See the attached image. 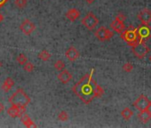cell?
<instances>
[{
    "label": "cell",
    "mask_w": 151,
    "mask_h": 128,
    "mask_svg": "<svg viewBox=\"0 0 151 128\" xmlns=\"http://www.w3.org/2000/svg\"><path fill=\"white\" fill-rule=\"evenodd\" d=\"M93 73L94 69H93L89 74L85 75L72 88L75 94L86 104H89L94 98H97L96 90L98 85L93 79Z\"/></svg>",
    "instance_id": "obj_1"
},
{
    "label": "cell",
    "mask_w": 151,
    "mask_h": 128,
    "mask_svg": "<svg viewBox=\"0 0 151 128\" xmlns=\"http://www.w3.org/2000/svg\"><path fill=\"white\" fill-rule=\"evenodd\" d=\"M9 102L12 105H16L20 107H27L30 103L29 96L22 88H18L14 94L9 98Z\"/></svg>",
    "instance_id": "obj_2"
},
{
    "label": "cell",
    "mask_w": 151,
    "mask_h": 128,
    "mask_svg": "<svg viewBox=\"0 0 151 128\" xmlns=\"http://www.w3.org/2000/svg\"><path fill=\"white\" fill-rule=\"evenodd\" d=\"M121 38H123L128 45L132 47L136 44H138V37H137V29L133 27H130L128 29H125L121 34Z\"/></svg>",
    "instance_id": "obj_3"
},
{
    "label": "cell",
    "mask_w": 151,
    "mask_h": 128,
    "mask_svg": "<svg viewBox=\"0 0 151 128\" xmlns=\"http://www.w3.org/2000/svg\"><path fill=\"white\" fill-rule=\"evenodd\" d=\"M81 22L88 30H93L98 26L99 19L93 13L90 12V13L86 14V15L82 19Z\"/></svg>",
    "instance_id": "obj_4"
},
{
    "label": "cell",
    "mask_w": 151,
    "mask_h": 128,
    "mask_svg": "<svg viewBox=\"0 0 151 128\" xmlns=\"http://www.w3.org/2000/svg\"><path fill=\"white\" fill-rule=\"evenodd\" d=\"M94 35L98 40L104 42V41H108L111 39L114 36V32L111 29H109L108 28L102 26L95 30Z\"/></svg>",
    "instance_id": "obj_5"
},
{
    "label": "cell",
    "mask_w": 151,
    "mask_h": 128,
    "mask_svg": "<svg viewBox=\"0 0 151 128\" xmlns=\"http://www.w3.org/2000/svg\"><path fill=\"white\" fill-rule=\"evenodd\" d=\"M132 48V52L134 56L137 57L138 59H143L147 55V53L149 52V48L142 42H139L138 44L133 45Z\"/></svg>",
    "instance_id": "obj_6"
},
{
    "label": "cell",
    "mask_w": 151,
    "mask_h": 128,
    "mask_svg": "<svg viewBox=\"0 0 151 128\" xmlns=\"http://www.w3.org/2000/svg\"><path fill=\"white\" fill-rule=\"evenodd\" d=\"M137 37L139 39V42H142L145 39L151 37V28L148 27V25H143L139 26L137 29Z\"/></svg>",
    "instance_id": "obj_7"
},
{
    "label": "cell",
    "mask_w": 151,
    "mask_h": 128,
    "mask_svg": "<svg viewBox=\"0 0 151 128\" xmlns=\"http://www.w3.org/2000/svg\"><path fill=\"white\" fill-rule=\"evenodd\" d=\"M20 29L22 31V33L29 36V35H30V34H32L34 32V30L36 29V26L30 20L26 19L21 23Z\"/></svg>",
    "instance_id": "obj_8"
},
{
    "label": "cell",
    "mask_w": 151,
    "mask_h": 128,
    "mask_svg": "<svg viewBox=\"0 0 151 128\" xmlns=\"http://www.w3.org/2000/svg\"><path fill=\"white\" fill-rule=\"evenodd\" d=\"M26 111V108L25 107H20V106H16V105H12L8 109H7V114L13 117H21Z\"/></svg>",
    "instance_id": "obj_9"
},
{
    "label": "cell",
    "mask_w": 151,
    "mask_h": 128,
    "mask_svg": "<svg viewBox=\"0 0 151 128\" xmlns=\"http://www.w3.org/2000/svg\"><path fill=\"white\" fill-rule=\"evenodd\" d=\"M137 17L143 25H148L151 22V11L144 8L138 14Z\"/></svg>",
    "instance_id": "obj_10"
},
{
    "label": "cell",
    "mask_w": 151,
    "mask_h": 128,
    "mask_svg": "<svg viewBox=\"0 0 151 128\" xmlns=\"http://www.w3.org/2000/svg\"><path fill=\"white\" fill-rule=\"evenodd\" d=\"M149 101H148V99H147L145 95L141 94V95L133 102V106H134L137 109H139V110H144V109H147V107Z\"/></svg>",
    "instance_id": "obj_11"
},
{
    "label": "cell",
    "mask_w": 151,
    "mask_h": 128,
    "mask_svg": "<svg viewBox=\"0 0 151 128\" xmlns=\"http://www.w3.org/2000/svg\"><path fill=\"white\" fill-rule=\"evenodd\" d=\"M65 56L66 58L69 60V61H75L77 60L79 56H80V53L78 51V49L74 47V46H70L68 49H67V51L65 52Z\"/></svg>",
    "instance_id": "obj_12"
},
{
    "label": "cell",
    "mask_w": 151,
    "mask_h": 128,
    "mask_svg": "<svg viewBox=\"0 0 151 128\" xmlns=\"http://www.w3.org/2000/svg\"><path fill=\"white\" fill-rule=\"evenodd\" d=\"M110 28L111 29H113L114 31H116V33L122 34L124 30H125V25H124V22L120 21L118 19H116L111 22L110 24Z\"/></svg>",
    "instance_id": "obj_13"
},
{
    "label": "cell",
    "mask_w": 151,
    "mask_h": 128,
    "mask_svg": "<svg viewBox=\"0 0 151 128\" xmlns=\"http://www.w3.org/2000/svg\"><path fill=\"white\" fill-rule=\"evenodd\" d=\"M58 79H59V81L60 82V83H62V84H68V83H69L70 81H71V79H72V75H71V73L68 71V70H61L60 73H59V75H58Z\"/></svg>",
    "instance_id": "obj_14"
},
{
    "label": "cell",
    "mask_w": 151,
    "mask_h": 128,
    "mask_svg": "<svg viewBox=\"0 0 151 128\" xmlns=\"http://www.w3.org/2000/svg\"><path fill=\"white\" fill-rule=\"evenodd\" d=\"M65 16L66 18L69 21V22H76L80 16V12L76 9V8H71L69 9L66 14H65Z\"/></svg>",
    "instance_id": "obj_15"
},
{
    "label": "cell",
    "mask_w": 151,
    "mask_h": 128,
    "mask_svg": "<svg viewBox=\"0 0 151 128\" xmlns=\"http://www.w3.org/2000/svg\"><path fill=\"white\" fill-rule=\"evenodd\" d=\"M21 121L22 122V124L26 126V127H37V124L33 122V120L29 116V115H27L26 113H24L22 116H21Z\"/></svg>",
    "instance_id": "obj_16"
},
{
    "label": "cell",
    "mask_w": 151,
    "mask_h": 128,
    "mask_svg": "<svg viewBox=\"0 0 151 128\" xmlns=\"http://www.w3.org/2000/svg\"><path fill=\"white\" fill-rule=\"evenodd\" d=\"M14 86V80L13 78H7L5 80V82L3 83L2 89H3V91H5V92L7 93V92H9L12 89V87Z\"/></svg>",
    "instance_id": "obj_17"
},
{
    "label": "cell",
    "mask_w": 151,
    "mask_h": 128,
    "mask_svg": "<svg viewBox=\"0 0 151 128\" xmlns=\"http://www.w3.org/2000/svg\"><path fill=\"white\" fill-rule=\"evenodd\" d=\"M138 117L141 122L147 123L151 118V115L146 109H144V110H139V113L138 114Z\"/></svg>",
    "instance_id": "obj_18"
},
{
    "label": "cell",
    "mask_w": 151,
    "mask_h": 128,
    "mask_svg": "<svg viewBox=\"0 0 151 128\" xmlns=\"http://www.w3.org/2000/svg\"><path fill=\"white\" fill-rule=\"evenodd\" d=\"M121 116L124 120H130L133 116V111L129 108H124L121 111Z\"/></svg>",
    "instance_id": "obj_19"
},
{
    "label": "cell",
    "mask_w": 151,
    "mask_h": 128,
    "mask_svg": "<svg viewBox=\"0 0 151 128\" xmlns=\"http://www.w3.org/2000/svg\"><path fill=\"white\" fill-rule=\"evenodd\" d=\"M38 58H39L41 60H43V61H47V60H49L50 58H51V53H50L47 50L44 49V50H42V51L38 53Z\"/></svg>",
    "instance_id": "obj_20"
},
{
    "label": "cell",
    "mask_w": 151,
    "mask_h": 128,
    "mask_svg": "<svg viewBox=\"0 0 151 128\" xmlns=\"http://www.w3.org/2000/svg\"><path fill=\"white\" fill-rule=\"evenodd\" d=\"M54 68L56 70L58 71H61L63 70H65V63L63 60H58L54 62Z\"/></svg>",
    "instance_id": "obj_21"
},
{
    "label": "cell",
    "mask_w": 151,
    "mask_h": 128,
    "mask_svg": "<svg viewBox=\"0 0 151 128\" xmlns=\"http://www.w3.org/2000/svg\"><path fill=\"white\" fill-rule=\"evenodd\" d=\"M28 4V1L27 0H15L14 1V5L17 8H20V9H23L24 7H26Z\"/></svg>",
    "instance_id": "obj_22"
},
{
    "label": "cell",
    "mask_w": 151,
    "mask_h": 128,
    "mask_svg": "<svg viewBox=\"0 0 151 128\" xmlns=\"http://www.w3.org/2000/svg\"><path fill=\"white\" fill-rule=\"evenodd\" d=\"M34 69H35L34 64L29 61H27L23 65V70L27 72H32L34 70Z\"/></svg>",
    "instance_id": "obj_23"
},
{
    "label": "cell",
    "mask_w": 151,
    "mask_h": 128,
    "mask_svg": "<svg viewBox=\"0 0 151 128\" xmlns=\"http://www.w3.org/2000/svg\"><path fill=\"white\" fill-rule=\"evenodd\" d=\"M58 119H59L60 121H62V122L67 121V120L68 119V112L65 111V110L60 111V112L59 113V115H58Z\"/></svg>",
    "instance_id": "obj_24"
},
{
    "label": "cell",
    "mask_w": 151,
    "mask_h": 128,
    "mask_svg": "<svg viewBox=\"0 0 151 128\" xmlns=\"http://www.w3.org/2000/svg\"><path fill=\"white\" fill-rule=\"evenodd\" d=\"M17 61L19 64H21V65H24V64L28 61V58L24 53H21L17 57Z\"/></svg>",
    "instance_id": "obj_25"
},
{
    "label": "cell",
    "mask_w": 151,
    "mask_h": 128,
    "mask_svg": "<svg viewBox=\"0 0 151 128\" xmlns=\"http://www.w3.org/2000/svg\"><path fill=\"white\" fill-rule=\"evenodd\" d=\"M122 69H123L124 71H125V72H127V73H130V72H132V70H133V65H132V63L127 62V63H124V64L123 67H122Z\"/></svg>",
    "instance_id": "obj_26"
},
{
    "label": "cell",
    "mask_w": 151,
    "mask_h": 128,
    "mask_svg": "<svg viewBox=\"0 0 151 128\" xmlns=\"http://www.w3.org/2000/svg\"><path fill=\"white\" fill-rule=\"evenodd\" d=\"M116 19H118V20H120V21L124 22V21L126 20V17H125V15L123 14H118L116 16Z\"/></svg>",
    "instance_id": "obj_27"
},
{
    "label": "cell",
    "mask_w": 151,
    "mask_h": 128,
    "mask_svg": "<svg viewBox=\"0 0 151 128\" xmlns=\"http://www.w3.org/2000/svg\"><path fill=\"white\" fill-rule=\"evenodd\" d=\"M146 110H147V111L151 115V101H149V103H148V105H147V107Z\"/></svg>",
    "instance_id": "obj_28"
},
{
    "label": "cell",
    "mask_w": 151,
    "mask_h": 128,
    "mask_svg": "<svg viewBox=\"0 0 151 128\" xmlns=\"http://www.w3.org/2000/svg\"><path fill=\"white\" fill-rule=\"evenodd\" d=\"M7 1L8 0H0V7H2L4 5H6Z\"/></svg>",
    "instance_id": "obj_29"
},
{
    "label": "cell",
    "mask_w": 151,
    "mask_h": 128,
    "mask_svg": "<svg viewBox=\"0 0 151 128\" xmlns=\"http://www.w3.org/2000/svg\"><path fill=\"white\" fill-rule=\"evenodd\" d=\"M85 1L86 2V4H88V5H92V4H93L96 0H85Z\"/></svg>",
    "instance_id": "obj_30"
},
{
    "label": "cell",
    "mask_w": 151,
    "mask_h": 128,
    "mask_svg": "<svg viewBox=\"0 0 151 128\" xmlns=\"http://www.w3.org/2000/svg\"><path fill=\"white\" fill-rule=\"evenodd\" d=\"M4 110V105L1 103V102H0V114H1V112Z\"/></svg>",
    "instance_id": "obj_31"
},
{
    "label": "cell",
    "mask_w": 151,
    "mask_h": 128,
    "mask_svg": "<svg viewBox=\"0 0 151 128\" xmlns=\"http://www.w3.org/2000/svg\"><path fill=\"white\" fill-rule=\"evenodd\" d=\"M3 21H4V16H3V14L1 13H0V23H1Z\"/></svg>",
    "instance_id": "obj_32"
},
{
    "label": "cell",
    "mask_w": 151,
    "mask_h": 128,
    "mask_svg": "<svg viewBox=\"0 0 151 128\" xmlns=\"http://www.w3.org/2000/svg\"><path fill=\"white\" fill-rule=\"evenodd\" d=\"M1 67H2V62L0 61V68H1Z\"/></svg>",
    "instance_id": "obj_33"
},
{
    "label": "cell",
    "mask_w": 151,
    "mask_h": 128,
    "mask_svg": "<svg viewBox=\"0 0 151 128\" xmlns=\"http://www.w3.org/2000/svg\"><path fill=\"white\" fill-rule=\"evenodd\" d=\"M148 59H149V61H150V62H151V55H150V56H149V58H148Z\"/></svg>",
    "instance_id": "obj_34"
}]
</instances>
